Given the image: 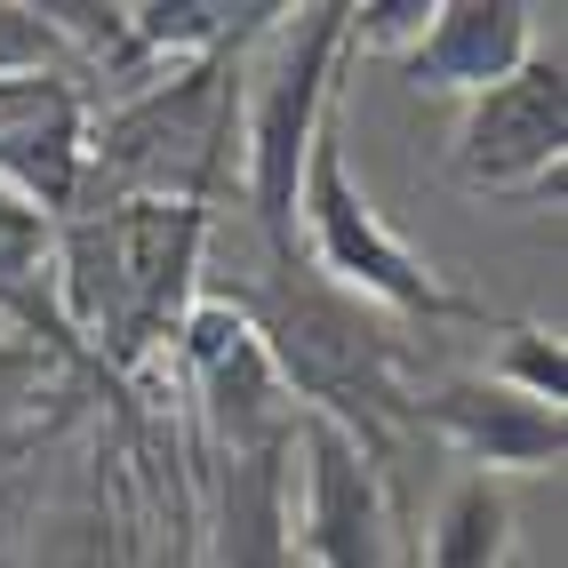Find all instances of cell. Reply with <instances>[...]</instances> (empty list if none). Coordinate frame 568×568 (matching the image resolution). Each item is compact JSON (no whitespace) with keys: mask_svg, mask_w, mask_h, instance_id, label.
<instances>
[{"mask_svg":"<svg viewBox=\"0 0 568 568\" xmlns=\"http://www.w3.org/2000/svg\"><path fill=\"white\" fill-rule=\"evenodd\" d=\"M433 24V0H368V9H345V41L353 49H416Z\"/></svg>","mask_w":568,"mask_h":568,"instance_id":"cell-14","label":"cell"},{"mask_svg":"<svg viewBox=\"0 0 568 568\" xmlns=\"http://www.w3.org/2000/svg\"><path fill=\"white\" fill-rule=\"evenodd\" d=\"M64 41L49 32L41 9H0V81H41V64H57Z\"/></svg>","mask_w":568,"mask_h":568,"instance_id":"cell-15","label":"cell"},{"mask_svg":"<svg viewBox=\"0 0 568 568\" xmlns=\"http://www.w3.org/2000/svg\"><path fill=\"white\" fill-rule=\"evenodd\" d=\"M488 376H497V385H513V393H528V400H545V408L568 400V368H560V345H552L545 328H513Z\"/></svg>","mask_w":568,"mask_h":568,"instance_id":"cell-13","label":"cell"},{"mask_svg":"<svg viewBox=\"0 0 568 568\" xmlns=\"http://www.w3.org/2000/svg\"><path fill=\"white\" fill-rule=\"evenodd\" d=\"M184 353H193L201 368V393H209V416H216V433L241 448V457H256V448H281L288 440V408H281V376L273 361H264L256 345V328L241 305H193L184 313Z\"/></svg>","mask_w":568,"mask_h":568,"instance_id":"cell-6","label":"cell"},{"mask_svg":"<svg viewBox=\"0 0 568 568\" xmlns=\"http://www.w3.org/2000/svg\"><path fill=\"white\" fill-rule=\"evenodd\" d=\"M416 408H425V425L457 448L465 465H480V480L488 473H545V465H560V448H568L560 408L497 385V376H457V385H440L433 400H416Z\"/></svg>","mask_w":568,"mask_h":568,"instance_id":"cell-8","label":"cell"},{"mask_svg":"<svg viewBox=\"0 0 568 568\" xmlns=\"http://www.w3.org/2000/svg\"><path fill=\"white\" fill-rule=\"evenodd\" d=\"M288 440H305V545L321 568H385V497H376V465L368 448L305 416Z\"/></svg>","mask_w":568,"mask_h":568,"instance_id":"cell-7","label":"cell"},{"mask_svg":"<svg viewBox=\"0 0 568 568\" xmlns=\"http://www.w3.org/2000/svg\"><path fill=\"white\" fill-rule=\"evenodd\" d=\"M49 288H57V216H41L0 184V305L64 336V321L49 313Z\"/></svg>","mask_w":568,"mask_h":568,"instance_id":"cell-11","label":"cell"},{"mask_svg":"<svg viewBox=\"0 0 568 568\" xmlns=\"http://www.w3.org/2000/svg\"><path fill=\"white\" fill-rule=\"evenodd\" d=\"M201 201L169 193H121L104 216H81L57 241V288L112 361H144L169 328L193 313V273H201Z\"/></svg>","mask_w":568,"mask_h":568,"instance_id":"cell-1","label":"cell"},{"mask_svg":"<svg viewBox=\"0 0 568 568\" xmlns=\"http://www.w3.org/2000/svg\"><path fill=\"white\" fill-rule=\"evenodd\" d=\"M264 57L241 81V104H248V201H256V224L264 241L288 256L296 241V184H305V161H313V136L328 121V72H336V49H345V9H273V24L256 32Z\"/></svg>","mask_w":568,"mask_h":568,"instance_id":"cell-2","label":"cell"},{"mask_svg":"<svg viewBox=\"0 0 568 568\" xmlns=\"http://www.w3.org/2000/svg\"><path fill=\"white\" fill-rule=\"evenodd\" d=\"M505 552H513V505L480 473H465L457 488H448L440 520H433L425 568H505Z\"/></svg>","mask_w":568,"mask_h":568,"instance_id":"cell-12","label":"cell"},{"mask_svg":"<svg viewBox=\"0 0 568 568\" xmlns=\"http://www.w3.org/2000/svg\"><path fill=\"white\" fill-rule=\"evenodd\" d=\"M49 97H64V89H57V81H0V129L24 121V112H41Z\"/></svg>","mask_w":568,"mask_h":568,"instance_id":"cell-16","label":"cell"},{"mask_svg":"<svg viewBox=\"0 0 568 568\" xmlns=\"http://www.w3.org/2000/svg\"><path fill=\"white\" fill-rule=\"evenodd\" d=\"M296 224L313 233V256L321 273L345 288V296H368V305H393L408 321H465L473 305L448 288L425 256H408L385 224H376L368 193H353V169H345V121H328L313 136V161H305V184H296Z\"/></svg>","mask_w":568,"mask_h":568,"instance_id":"cell-3","label":"cell"},{"mask_svg":"<svg viewBox=\"0 0 568 568\" xmlns=\"http://www.w3.org/2000/svg\"><path fill=\"white\" fill-rule=\"evenodd\" d=\"M560 153H568V72L552 57H528L497 89L465 97L457 144H448L457 184H473V193H528V184L560 176Z\"/></svg>","mask_w":568,"mask_h":568,"instance_id":"cell-5","label":"cell"},{"mask_svg":"<svg viewBox=\"0 0 568 568\" xmlns=\"http://www.w3.org/2000/svg\"><path fill=\"white\" fill-rule=\"evenodd\" d=\"M528 17L520 0H433L425 41L408 49V81L425 97H480L505 72H520L528 57Z\"/></svg>","mask_w":568,"mask_h":568,"instance_id":"cell-9","label":"cell"},{"mask_svg":"<svg viewBox=\"0 0 568 568\" xmlns=\"http://www.w3.org/2000/svg\"><path fill=\"white\" fill-rule=\"evenodd\" d=\"M241 72V64H233ZM224 72V57H201L184 81H153L136 89L121 112L104 121V136L89 144V161L121 184H201L216 169V144L233 136L241 112V81Z\"/></svg>","mask_w":568,"mask_h":568,"instance_id":"cell-4","label":"cell"},{"mask_svg":"<svg viewBox=\"0 0 568 568\" xmlns=\"http://www.w3.org/2000/svg\"><path fill=\"white\" fill-rule=\"evenodd\" d=\"M81 169H89V129H81V104L72 97H49L41 112L0 129V184L17 201H32L41 216L72 209L81 193Z\"/></svg>","mask_w":568,"mask_h":568,"instance_id":"cell-10","label":"cell"}]
</instances>
